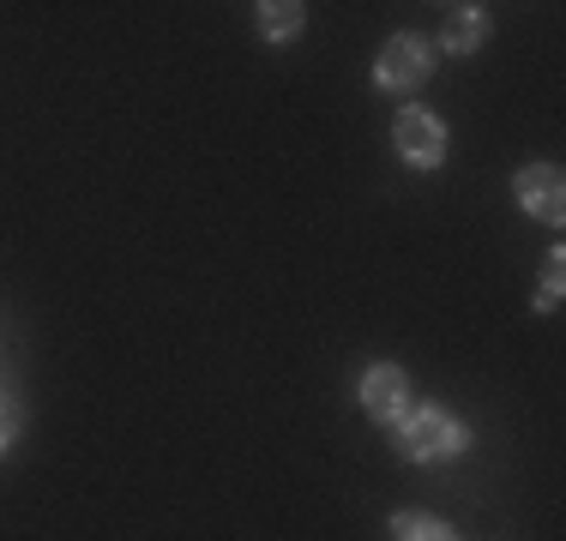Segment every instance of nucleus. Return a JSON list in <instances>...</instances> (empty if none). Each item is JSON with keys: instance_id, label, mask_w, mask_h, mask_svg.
<instances>
[{"instance_id": "obj_1", "label": "nucleus", "mask_w": 566, "mask_h": 541, "mask_svg": "<svg viewBox=\"0 0 566 541\" xmlns=\"http://www.w3.org/2000/svg\"><path fill=\"white\" fill-rule=\"evenodd\" d=\"M392 445H398L403 464L434 469V464H458V457L476 445V433H470L464 415L440 410V403H410V410L392 422Z\"/></svg>"}, {"instance_id": "obj_2", "label": "nucleus", "mask_w": 566, "mask_h": 541, "mask_svg": "<svg viewBox=\"0 0 566 541\" xmlns=\"http://www.w3.org/2000/svg\"><path fill=\"white\" fill-rule=\"evenodd\" d=\"M440 66V49L434 36L422 31H392L374 54V91H386V97H410V91H422L428 78H434Z\"/></svg>"}, {"instance_id": "obj_3", "label": "nucleus", "mask_w": 566, "mask_h": 541, "mask_svg": "<svg viewBox=\"0 0 566 541\" xmlns=\"http://www.w3.org/2000/svg\"><path fill=\"white\" fill-rule=\"evenodd\" d=\"M392 151L410 162L416 174H434L440 162H447V151H452V127L434 115V108L403 103L398 115H392Z\"/></svg>"}, {"instance_id": "obj_4", "label": "nucleus", "mask_w": 566, "mask_h": 541, "mask_svg": "<svg viewBox=\"0 0 566 541\" xmlns=\"http://www.w3.org/2000/svg\"><path fill=\"white\" fill-rule=\"evenodd\" d=\"M512 199H518L524 216L560 229L566 223V169L560 162H524V169L512 174Z\"/></svg>"}, {"instance_id": "obj_5", "label": "nucleus", "mask_w": 566, "mask_h": 541, "mask_svg": "<svg viewBox=\"0 0 566 541\" xmlns=\"http://www.w3.org/2000/svg\"><path fill=\"white\" fill-rule=\"evenodd\" d=\"M356 397H361V415H368L374 427H392L398 415L410 410V373H403L398 361H374V368L361 373Z\"/></svg>"}, {"instance_id": "obj_6", "label": "nucleus", "mask_w": 566, "mask_h": 541, "mask_svg": "<svg viewBox=\"0 0 566 541\" xmlns=\"http://www.w3.org/2000/svg\"><path fill=\"white\" fill-rule=\"evenodd\" d=\"M494 36V19L489 7H476V0H464V7L447 12V24H440V54H482V43Z\"/></svg>"}, {"instance_id": "obj_7", "label": "nucleus", "mask_w": 566, "mask_h": 541, "mask_svg": "<svg viewBox=\"0 0 566 541\" xmlns=\"http://www.w3.org/2000/svg\"><path fill=\"white\" fill-rule=\"evenodd\" d=\"M253 24H260L265 43L290 49L295 36L307 31V7H302V0H260V7H253Z\"/></svg>"}, {"instance_id": "obj_8", "label": "nucleus", "mask_w": 566, "mask_h": 541, "mask_svg": "<svg viewBox=\"0 0 566 541\" xmlns=\"http://www.w3.org/2000/svg\"><path fill=\"white\" fill-rule=\"evenodd\" d=\"M392 541H458V530L447 518H434V511H398Z\"/></svg>"}, {"instance_id": "obj_9", "label": "nucleus", "mask_w": 566, "mask_h": 541, "mask_svg": "<svg viewBox=\"0 0 566 541\" xmlns=\"http://www.w3.org/2000/svg\"><path fill=\"white\" fill-rule=\"evenodd\" d=\"M560 295H566V259H560V247H548V259H543V283H536V314H560Z\"/></svg>"}, {"instance_id": "obj_10", "label": "nucleus", "mask_w": 566, "mask_h": 541, "mask_svg": "<svg viewBox=\"0 0 566 541\" xmlns=\"http://www.w3.org/2000/svg\"><path fill=\"white\" fill-rule=\"evenodd\" d=\"M24 433V403L0 385V452H12V439Z\"/></svg>"}]
</instances>
